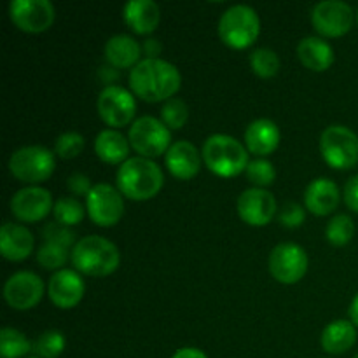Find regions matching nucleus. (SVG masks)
Here are the masks:
<instances>
[{"label":"nucleus","instance_id":"nucleus-27","mask_svg":"<svg viewBox=\"0 0 358 358\" xmlns=\"http://www.w3.org/2000/svg\"><path fill=\"white\" fill-rule=\"evenodd\" d=\"M34 345L28 341L24 334L10 327H3L0 331V355L2 358H21L31 352Z\"/></svg>","mask_w":358,"mask_h":358},{"label":"nucleus","instance_id":"nucleus-20","mask_svg":"<svg viewBox=\"0 0 358 358\" xmlns=\"http://www.w3.org/2000/svg\"><path fill=\"white\" fill-rule=\"evenodd\" d=\"M34 250V234L28 227L6 222L0 229V252L9 261H23Z\"/></svg>","mask_w":358,"mask_h":358},{"label":"nucleus","instance_id":"nucleus-14","mask_svg":"<svg viewBox=\"0 0 358 358\" xmlns=\"http://www.w3.org/2000/svg\"><path fill=\"white\" fill-rule=\"evenodd\" d=\"M44 294V283L41 276L31 271H17L7 278L3 285V297L14 310H31L37 306Z\"/></svg>","mask_w":358,"mask_h":358},{"label":"nucleus","instance_id":"nucleus-35","mask_svg":"<svg viewBox=\"0 0 358 358\" xmlns=\"http://www.w3.org/2000/svg\"><path fill=\"white\" fill-rule=\"evenodd\" d=\"M84 149V136L77 131H66L59 135L55 142V152L63 159H70L80 154Z\"/></svg>","mask_w":358,"mask_h":358},{"label":"nucleus","instance_id":"nucleus-18","mask_svg":"<svg viewBox=\"0 0 358 358\" xmlns=\"http://www.w3.org/2000/svg\"><path fill=\"white\" fill-rule=\"evenodd\" d=\"M164 163L173 177L189 180L201 168V154L198 152L194 143L187 142V140H178V142L171 143L170 149L166 150Z\"/></svg>","mask_w":358,"mask_h":358},{"label":"nucleus","instance_id":"nucleus-3","mask_svg":"<svg viewBox=\"0 0 358 358\" xmlns=\"http://www.w3.org/2000/svg\"><path fill=\"white\" fill-rule=\"evenodd\" d=\"M121 255L117 247L103 236L80 238L72 248V264L90 276H107L117 269Z\"/></svg>","mask_w":358,"mask_h":358},{"label":"nucleus","instance_id":"nucleus-38","mask_svg":"<svg viewBox=\"0 0 358 358\" xmlns=\"http://www.w3.org/2000/svg\"><path fill=\"white\" fill-rule=\"evenodd\" d=\"M66 187L70 189L72 194L87 196L91 189H93V185H91L90 178H87L84 173H73L70 175L69 180H66Z\"/></svg>","mask_w":358,"mask_h":358},{"label":"nucleus","instance_id":"nucleus-36","mask_svg":"<svg viewBox=\"0 0 358 358\" xmlns=\"http://www.w3.org/2000/svg\"><path fill=\"white\" fill-rule=\"evenodd\" d=\"M42 236H44L45 243H55L65 248H70L73 241H76V233L69 226H63V224L56 222V220L45 224V227L42 229Z\"/></svg>","mask_w":358,"mask_h":358},{"label":"nucleus","instance_id":"nucleus-1","mask_svg":"<svg viewBox=\"0 0 358 358\" xmlns=\"http://www.w3.org/2000/svg\"><path fill=\"white\" fill-rule=\"evenodd\" d=\"M180 83L177 66L161 58L140 59L129 72L133 93L145 101L170 100L180 90Z\"/></svg>","mask_w":358,"mask_h":358},{"label":"nucleus","instance_id":"nucleus-37","mask_svg":"<svg viewBox=\"0 0 358 358\" xmlns=\"http://www.w3.org/2000/svg\"><path fill=\"white\" fill-rule=\"evenodd\" d=\"M306 212L301 205L297 203H287L280 212V222L285 227H299L304 222Z\"/></svg>","mask_w":358,"mask_h":358},{"label":"nucleus","instance_id":"nucleus-4","mask_svg":"<svg viewBox=\"0 0 358 358\" xmlns=\"http://www.w3.org/2000/svg\"><path fill=\"white\" fill-rule=\"evenodd\" d=\"M201 156L206 166L219 177H236L247 170L248 150L234 136L215 133L203 143Z\"/></svg>","mask_w":358,"mask_h":358},{"label":"nucleus","instance_id":"nucleus-43","mask_svg":"<svg viewBox=\"0 0 358 358\" xmlns=\"http://www.w3.org/2000/svg\"><path fill=\"white\" fill-rule=\"evenodd\" d=\"M357 21H358V10H357Z\"/></svg>","mask_w":358,"mask_h":358},{"label":"nucleus","instance_id":"nucleus-34","mask_svg":"<svg viewBox=\"0 0 358 358\" xmlns=\"http://www.w3.org/2000/svg\"><path fill=\"white\" fill-rule=\"evenodd\" d=\"M69 257H72V254H69V248L55 243H44L37 250L38 264L45 269H58L59 271V268L66 264Z\"/></svg>","mask_w":358,"mask_h":358},{"label":"nucleus","instance_id":"nucleus-28","mask_svg":"<svg viewBox=\"0 0 358 358\" xmlns=\"http://www.w3.org/2000/svg\"><path fill=\"white\" fill-rule=\"evenodd\" d=\"M353 234H355V226H353L352 217L346 213H338L329 220L327 227H325V236H327L329 243L334 247H345L352 241Z\"/></svg>","mask_w":358,"mask_h":358},{"label":"nucleus","instance_id":"nucleus-21","mask_svg":"<svg viewBox=\"0 0 358 358\" xmlns=\"http://www.w3.org/2000/svg\"><path fill=\"white\" fill-rule=\"evenodd\" d=\"M245 143L252 154H257L261 157L268 156L278 147L280 128L271 119H255L245 131Z\"/></svg>","mask_w":358,"mask_h":358},{"label":"nucleus","instance_id":"nucleus-25","mask_svg":"<svg viewBox=\"0 0 358 358\" xmlns=\"http://www.w3.org/2000/svg\"><path fill=\"white\" fill-rule=\"evenodd\" d=\"M357 341V327L353 322L348 320H334L324 329L322 332V348L332 355L345 353L355 345Z\"/></svg>","mask_w":358,"mask_h":358},{"label":"nucleus","instance_id":"nucleus-41","mask_svg":"<svg viewBox=\"0 0 358 358\" xmlns=\"http://www.w3.org/2000/svg\"><path fill=\"white\" fill-rule=\"evenodd\" d=\"M171 358H208V357L198 348H182L178 350V352Z\"/></svg>","mask_w":358,"mask_h":358},{"label":"nucleus","instance_id":"nucleus-42","mask_svg":"<svg viewBox=\"0 0 358 358\" xmlns=\"http://www.w3.org/2000/svg\"><path fill=\"white\" fill-rule=\"evenodd\" d=\"M350 318L355 324V327H358V294L353 297L352 304H350Z\"/></svg>","mask_w":358,"mask_h":358},{"label":"nucleus","instance_id":"nucleus-2","mask_svg":"<svg viewBox=\"0 0 358 358\" xmlns=\"http://www.w3.org/2000/svg\"><path fill=\"white\" fill-rule=\"evenodd\" d=\"M164 175L159 164L149 157H129L119 166L115 182L122 196L135 201L154 198L163 187Z\"/></svg>","mask_w":358,"mask_h":358},{"label":"nucleus","instance_id":"nucleus-26","mask_svg":"<svg viewBox=\"0 0 358 358\" xmlns=\"http://www.w3.org/2000/svg\"><path fill=\"white\" fill-rule=\"evenodd\" d=\"M94 150L105 163L122 164L129 159V140H126V136L115 129H103L94 138Z\"/></svg>","mask_w":358,"mask_h":358},{"label":"nucleus","instance_id":"nucleus-15","mask_svg":"<svg viewBox=\"0 0 358 358\" xmlns=\"http://www.w3.org/2000/svg\"><path fill=\"white\" fill-rule=\"evenodd\" d=\"M52 196L41 185H28L20 189L10 198V212L23 222H38L52 210Z\"/></svg>","mask_w":358,"mask_h":358},{"label":"nucleus","instance_id":"nucleus-29","mask_svg":"<svg viewBox=\"0 0 358 358\" xmlns=\"http://www.w3.org/2000/svg\"><path fill=\"white\" fill-rule=\"evenodd\" d=\"M52 213H55L56 222L72 227L84 219V206L73 196H62V198L56 199Z\"/></svg>","mask_w":358,"mask_h":358},{"label":"nucleus","instance_id":"nucleus-23","mask_svg":"<svg viewBox=\"0 0 358 358\" xmlns=\"http://www.w3.org/2000/svg\"><path fill=\"white\" fill-rule=\"evenodd\" d=\"M297 56L315 72H324L334 63V49L322 37H304L297 45Z\"/></svg>","mask_w":358,"mask_h":358},{"label":"nucleus","instance_id":"nucleus-16","mask_svg":"<svg viewBox=\"0 0 358 358\" xmlns=\"http://www.w3.org/2000/svg\"><path fill=\"white\" fill-rule=\"evenodd\" d=\"M238 213L250 226H266L276 213V199L269 191L250 187L238 198Z\"/></svg>","mask_w":358,"mask_h":358},{"label":"nucleus","instance_id":"nucleus-32","mask_svg":"<svg viewBox=\"0 0 358 358\" xmlns=\"http://www.w3.org/2000/svg\"><path fill=\"white\" fill-rule=\"evenodd\" d=\"M189 117V108L184 100L180 98H170L164 101L161 108V121L164 122L168 129H178L185 124Z\"/></svg>","mask_w":358,"mask_h":358},{"label":"nucleus","instance_id":"nucleus-10","mask_svg":"<svg viewBox=\"0 0 358 358\" xmlns=\"http://www.w3.org/2000/svg\"><path fill=\"white\" fill-rule=\"evenodd\" d=\"M269 271L280 283H297L308 271V255L297 243H280L269 254Z\"/></svg>","mask_w":358,"mask_h":358},{"label":"nucleus","instance_id":"nucleus-22","mask_svg":"<svg viewBox=\"0 0 358 358\" xmlns=\"http://www.w3.org/2000/svg\"><path fill=\"white\" fill-rule=\"evenodd\" d=\"M122 14L128 27L136 34H150L159 24V6L154 0H129Z\"/></svg>","mask_w":358,"mask_h":358},{"label":"nucleus","instance_id":"nucleus-13","mask_svg":"<svg viewBox=\"0 0 358 358\" xmlns=\"http://www.w3.org/2000/svg\"><path fill=\"white\" fill-rule=\"evenodd\" d=\"M55 6L49 0H10L9 17L20 30L38 34L55 21Z\"/></svg>","mask_w":358,"mask_h":358},{"label":"nucleus","instance_id":"nucleus-33","mask_svg":"<svg viewBox=\"0 0 358 358\" xmlns=\"http://www.w3.org/2000/svg\"><path fill=\"white\" fill-rule=\"evenodd\" d=\"M245 171H247L248 180L261 189L271 185L276 178L275 166H273L271 161L264 159V157H259V159L250 161Z\"/></svg>","mask_w":358,"mask_h":358},{"label":"nucleus","instance_id":"nucleus-11","mask_svg":"<svg viewBox=\"0 0 358 358\" xmlns=\"http://www.w3.org/2000/svg\"><path fill=\"white\" fill-rule=\"evenodd\" d=\"M353 9L343 0H324L311 10V21L324 37H341L348 34L353 24Z\"/></svg>","mask_w":358,"mask_h":358},{"label":"nucleus","instance_id":"nucleus-24","mask_svg":"<svg viewBox=\"0 0 358 358\" xmlns=\"http://www.w3.org/2000/svg\"><path fill=\"white\" fill-rule=\"evenodd\" d=\"M140 52H142V48L138 42L131 35L126 34L114 35L105 44V58L117 69L135 66L140 62Z\"/></svg>","mask_w":358,"mask_h":358},{"label":"nucleus","instance_id":"nucleus-31","mask_svg":"<svg viewBox=\"0 0 358 358\" xmlns=\"http://www.w3.org/2000/svg\"><path fill=\"white\" fill-rule=\"evenodd\" d=\"M250 65L257 76L261 77H273L280 70V58L273 49L259 48L252 51Z\"/></svg>","mask_w":358,"mask_h":358},{"label":"nucleus","instance_id":"nucleus-6","mask_svg":"<svg viewBox=\"0 0 358 358\" xmlns=\"http://www.w3.org/2000/svg\"><path fill=\"white\" fill-rule=\"evenodd\" d=\"M320 152L329 166L350 170L358 164V135L346 126H327L320 136Z\"/></svg>","mask_w":358,"mask_h":358},{"label":"nucleus","instance_id":"nucleus-40","mask_svg":"<svg viewBox=\"0 0 358 358\" xmlns=\"http://www.w3.org/2000/svg\"><path fill=\"white\" fill-rule=\"evenodd\" d=\"M142 49L149 58H157V55L161 52V44L156 41V38H147V41L143 42Z\"/></svg>","mask_w":358,"mask_h":358},{"label":"nucleus","instance_id":"nucleus-39","mask_svg":"<svg viewBox=\"0 0 358 358\" xmlns=\"http://www.w3.org/2000/svg\"><path fill=\"white\" fill-rule=\"evenodd\" d=\"M343 198H345V203L348 205V208L358 213V175L346 182Z\"/></svg>","mask_w":358,"mask_h":358},{"label":"nucleus","instance_id":"nucleus-12","mask_svg":"<svg viewBox=\"0 0 358 358\" xmlns=\"http://www.w3.org/2000/svg\"><path fill=\"white\" fill-rule=\"evenodd\" d=\"M96 108L100 117L108 126L119 128V126H126L133 119L136 112V101L126 87L110 84L101 90Z\"/></svg>","mask_w":358,"mask_h":358},{"label":"nucleus","instance_id":"nucleus-7","mask_svg":"<svg viewBox=\"0 0 358 358\" xmlns=\"http://www.w3.org/2000/svg\"><path fill=\"white\" fill-rule=\"evenodd\" d=\"M9 171L21 182H42L55 171V154L42 145L21 147L10 156Z\"/></svg>","mask_w":358,"mask_h":358},{"label":"nucleus","instance_id":"nucleus-44","mask_svg":"<svg viewBox=\"0 0 358 358\" xmlns=\"http://www.w3.org/2000/svg\"><path fill=\"white\" fill-rule=\"evenodd\" d=\"M28 358H38V357H28Z\"/></svg>","mask_w":358,"mask_h":358},{"label":"nucleus","instance_id":"nucleus-9","mask_svg":"<svg viewBox=\"0 0 358 358\" xmlns=\"http://www.w3.org/2000/svg\"><path fill=\"white\" fill-rule=\"evenodd\" d=\"M86 210L94 224L108 227L121 220L124 201L121 192L110 184H94L86 196Z\"/></svg>","mask_w":358,"mask_h":358},{"label":"nucleus","instance_id":"nucleus-17","mask_svg":"<svg viewBox=\"0 0 358 358\" xmlns=\"http://www.w3.org/2000/svg\"><path fill=\"white\" fill-rule=\"evenodd\" d=\"M84 280L73 269H59L49 278L48 294L52 304L62 310L77 306L84 296Z\"/></svg>","mask_w":358,"mask_h":358},{"label":"nucleus","instance_id":"nucleus-19","mask_svg":"<svg viewBox=\"0 0 358 358\" xmlns=\"http://www.w3.org/2000/svg\"><path fill=\"white\" fill-rule=\"evenodd\" d=\"M339 187L331 178H315L304 191L306 208L315 215H329L339 205Z\"/></svg>","mask_w":358,"mask_h":358},{"label":"nucleus","instance_id":"nucleus-8","mask_svg":"<svg viewBox=\"0 0 358 358\" xmlns=\"http://www.w3.org/2000/svg\"><path fill=\"white\" fill-rule=\"evenodd\" d=\"M128 140L142 157H156L170 149V129L152 115H142L129 126Z\"/></svg>","mask_w":358,"mask_h":358},{"label":"nucleus","instance_id":"nucleus-30","mask_svg":"<svg viewBox=\"0 0 358 358\" xmlns=\"http://www.w3.org/2000/svg\"><path fill=\"white\" fill-rule=\"evenodd\" d=\"M65 350V338L59 331H45L34 343L31 352L38 358H58Z\"/></svg>","mask_w":358,"mask_h":358},{"label":"nucleus","instance_id":"nucleus-5","mask_svg":"<svg viewBox=\"0 0 358 358\" xmlns=\"http://www.w3.org/2000/svg\"><path fill=\"white\" fill-rule=\"evenodd\" d=\"M261 31V20L254 7L236 3L224 10L219 20V35L224 44L233 49H245L255 42Z\"/></svg>","mask_w":358,"mask_h":358},{"label":"nucleus","instance_id":"nucleus-45","mask_svg":"<svg viewBox=\"0 0 358 358\" xmlns=\"http://www.w3.org/2000/svg\"><path fill=\"white\" fill-rule=\"evenodd\" d=\"M353 358H358V353H357V355H355V357H353Z\"/></svg>","mask_w":358,"mask_h":358}]
</instances>
